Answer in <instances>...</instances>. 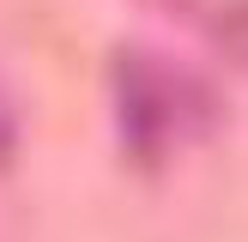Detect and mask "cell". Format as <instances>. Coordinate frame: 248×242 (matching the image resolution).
Here are the masks:
<instances>
[{
  "instance_id": "6da1fadb",
  "label": "cell",
  "mask_w": 248,
  "mask_h": 242,
  "mask_svg": "<svg viewBox=\"0 0 248 242\" xmlns=\"http://www.w3.org/2000/svg\"><path fill=\"white\" fill-rule=\"evenodd\" d=\"M182 115H188V79H176L164 60H145V55L121 60V127H127L133 151L157 157L164 139L182 127Z\"/></svg>"
},
{
  "instance_id": "7a4b0ae2",
  "label": "cell",
  "mask_w": 248,
  "mask_h": 242,
  "mask_svg": "<svg viewBox=\"0 0 248 242\" xmlns=\"http://www.w3.org/2000/svg\"><path fill=\"white\" fill-rule=\"evenodd\" d=\"M12 139H18V115H12L6 91H0V164H6V157H12Z\"/></svg>"
}]
</instances>
